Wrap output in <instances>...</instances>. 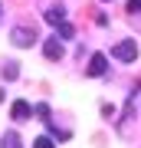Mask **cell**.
Wrapping results in <instances>:
<instances>
[{
    "label": "cell",
    "mask_w": 141,
    "mask_h": 148,
    "mask_svg": "<svg viewBox=\"0 0 141 148\" xmlns=\"http://www.w3.org/2000/svg\"><path fill=\"white\" fill-rule=\"evenodd\" d=\"M112 56L121 59V63H135V59H138V40H121V43H115V46H112Z\"/></svg>",
    "instance_id": "6da1fadb"
},
{
    "label": "cell",
    "mask_w": 141,
    "mask_h": 148,
    "mask_svg": "<svg viewBox=\"0 0 141 148\" xmlns=\"http://www.w3.org/2000/svg\"><path fill=\"white\" fill-rule=\"evenodd\" d=\"M43 56H46V59H52V63H56V59H63V56H66L63 40H59V36H49L46 43H43Z\"/></svg>",
    "instance_id": "7a4b0ae2"
},
{
    "label": "cell",
    "mask_w": 141,
    "mask_h": 148,
    "mask_svg": "<svg viewBox=\"0 0 141 148\" xmlns=\"http://www.w3.org/2000/svg\"><path fill=\"white\" fill-rule=\"evenodd\" d=\"M10 40H13V46L26 49V46H33V40H36V30H30V27H16V30L10 33Z\"/></svg>",
    "instance_id": "3957f363"
},
{
    "label": "cell",
    "mask_w": 141,
    "mask_h": 148,
    "mask_svg": "<svg viewBox=\"0 0 141 148\" xmlns=\"http://www.w3.org/2000/svg\"><path fill=\"white\" fill-rule=\"evenodd\" d=\"M10 115H13L16 122H26V119H33V115H36V112H33V106H30V102L16 99V102H13V109H10Z\"/></svg>",
    "instance_id": "277c9868"
},
{
    "label": "cell",
    "mask_w": 141,
    "mask_h": 148,
    "mask_svg": "<svg viewBox=\"0 0 141 148\" xmlns=\"http://www.w3.org/2000/svg\"><path fill=\"white\" fill-rule=\"evenodd\" d=\"M105 69H108V59H105L102 53H92V59H89V76H105Z\"/></svg>",
    "instance_id": "5b68a950"
},
{
    "label": "cell",
    "mask_w": 141,
    "mask_h": 148,
    "mask_svg": "<svg viewBox=\"0 0 141 148\" xmlns=\"http://www.w3.org/2000/svg\"><path fill=\"white\" fill-rule=\"evenodd\" d=\"M0 76H3L7 82H13L16 76H20V63H13V59H7V63L0 66Z\"/></svg>",
    "instance_id": "8992f818"
},
{
    "label": "cell",
    "mask_w": 141,
    "mask_h": 148,
    "mask_svg": "<svg viewBox=\"0 0 141 148\" xmlns=\"http://www.w3.org/2000/svg\"><path fill=\"white\" fill-rule=\"evenodd\" d=\"M46 23H52V27L66 23V10H63V7H49V10H46Z\"/></svg>",
    "instance_id": "52a82bcc"
},
{
    "label": "cell",
    "mask_w": 141,
    "mask_h": 148,
    "mask_svg": "<svg viewBox=\"0 0 141 148\" xmlns=\"http://www.w3.org/2000/svg\"><path fill=\"white\" fill-rule=\"evenodd\" d=\"M0 148H23V142H20V135H16V132H3Z\"/></svg>",
    "instance_id": "ba28073f"
},
{
    "label": "cell",
    "mask_w": 141,
    "mask_h": 148,
    "mask_svg": "<svg viewBox=\"0 0 141 148\" xmlns=\"http://www.w3.org/2000/svg\"><path fill=\"white\" fill-rule=\"evenodd\" d=\"M56 30H59L56 36H63V40H72V36H76V30H72V23H59Z\"/></svg>",
    "instance_id": "9c48e42d"
},
{
    "label": "cell",
    "mask_w": 141,
    "mask_h": 148,
    "mask_svg": "<svg viewBox=\"0 0 141 148\" xmlns=\"http://www.w3.org/2000/svg\"><path fill=\"white\" fill-rule=\"evenodd\" d=\"M33 112H36V119H40V122H49V106H46V102H40Z\"/></svg>",
    "instance_id": "30bf717a"
},
{
    "label": "cell",
    "mask_w": 141,
    "mask_h": 148,
    "mask_svg": "<svg viewBox=\"0 0 141 148\" xmlns=\"http://www.w3.org/2000/svg\"><path fill=\"white\" fill-rule=\"evenodd\" d=\"M33 148H56V145H52L49 135H43V138H36V142H33Z\"/></svg>",
    "instance_id": "8fae6325"
},
{
    "label": "cell",
    "mask_w": 141,
    "mask_h": 148,
    "mask_svg": "<svg viewBox=\"0 0 141 148\" xmlns=\"http://www.w3.org/2000/svg\"><path fill=\"white\" fill-rule=\"evenodd\" d=\"M128 13H135V16H141V0H128Z\"/></svg>",
    "instance_id": "7c38bea8"
},
{
    "label": "cell",
    "mask_w": 141,
    "mask_h": 148,
    "mask_svg": "<svg viewBox=\"0 0 141 148\" xmlns=\"http://www.w3.org/2000/svg\"><path fill=\"white\" fill-rule=\"evenodd\" d=\"M0 102H3V89H0Z\"/></svg>",
    "instance_id": "4fadbf2b"
}]
</instances>
